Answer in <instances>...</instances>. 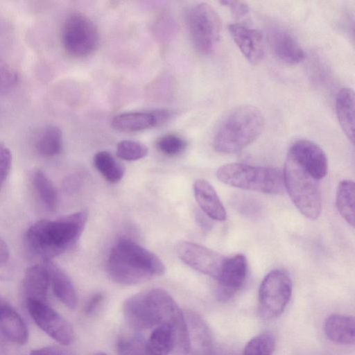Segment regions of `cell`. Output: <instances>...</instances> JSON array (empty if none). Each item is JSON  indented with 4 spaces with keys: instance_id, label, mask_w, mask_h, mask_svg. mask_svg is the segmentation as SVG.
Wrapping results in <instances>:
<instances>
[{
    "instance_id": "obj_1",
    "label": "cell",
    "mask_w": 355,
    "mask_h": 355,
    "mask_svg": "<svg viewBox=\"0 0 355 355\" xmlns=\"http://www.w3.org/2000/svg\"><path fill=\"white\" fill-rule=\"evenodd\" d=\"M87 213L80 211L53 220L42 219L26 232L24 243L33 255L51 260L73 247L83 233Z\"/></svg>"
},
{
    "instance_id": "obj_2",
    "label": "cell",
    "mask_w": 355,
    "mask_h": 355,
    "mask_svg": "<svg viewBox=\"0 0 355 355\" xmlns=\"http://www.w3.org/2000/svg\"><path fill=\"white\" fill-rule=\"evenodd\" d=\"M106 270L113 282L130 286L162 275L166 268L154 253L130 239H122L112 247Z\"/></svg>"
},
{
    "instance_id": "obj_3",
    "label": "cell",
    "mask_w": 355,
    "mask_h": 355,
    "mask_svg": "<svg viewBox=\"0 0 355 355\" xmlns=\"http://www.w3.org/2000/svg\"><path fill=\"white\" fill-rule=\"evenodd\" d=\"M263 128L264 118L257 107L237 106L219 122L214 137V149L224 154L238 153L258 138Z\"/></svg>"
},
{
    "instance_id": "obj_4",
    "label": "cell",
    "mask_w": 355,
    "mask_h": 355,
    "mask_svg": "<svg viewBox=\"0 0 355 355\" xmlns=\"http://www.w3.org/2000/svg\"><path fill=\"white\" fill-rule=\"evenodd\" d=\"M216 176L227 185L245 190L279 194L285 189L282 172L270 167L227 164L218 169Z\"/></svg>"
},
{
    "instance_id": "obj_5",
    "label": "cell",
    "mask_w": 355,
    "mask_h": 355,
    "mask_svg": "<svg viewBox=\"0 0 355 355\" xmlns=\"http://www.w3.org/2000/svg\"><path fill=\"white\" fill-rule=\"evenodd\" d=\"M282 173L284 188L295 207L309 219H317L322 209L318 180L304 171L288 154Z\"/></svg>"
},
{
    "instance_id": "obj_6",
    "label": "cell",
    "mask_w": 355,
    "mask_h": 355,
    "mask_svg": "<svg viewBox=\"0 0 355 355\" xmlns=\"http://www.w3.org/2000/svg\"><path fill=\"white\" fill-rule=\"evenodd\" d=\"M187 24L196 50L204 55L211 53L219 40L221 29L216 10L207 3H198L188 10Z\"/></svg>"
},
{
    "instance_id": "obj_7",
    "label": "cell",
    "mask_w": 355,
    "mask_h": 355,
    "mask_svg": "<svg viewBox=\"0 0 355 355\" xmlns=\"http://www.w3.org/2000/svg\"><path fill=\"white\" fill-rule=\"evenodd\" d=\"M292 295V281L284 270L275 269L262 280L259 291V313L264 320H272L284 311Z\"/></svg>"
},
{
    "instance_id": "obj_8",
    "label": "cell",
    "mask_w": 355,
    "mask_h": 355,
    "mask_svg": "<svg viewBox=\"0 0 355 355\" xmlns=\"http://www.w3.org/2000/svg\"><path fill=\"white\" fill-rule=\"evenodd\" d=\"M66 51L75 57H85L96 49L99 34L95 24L81 12H73L66 19L62 31Z\"/></svg>"
},
{
    "instance_id": "obj_9",
    "label": "cell",
    "mask_w": 355,
    "mask_h": 355,
    "mask_svg": "<svg viewBox=\"0 0 355 355\" xmlns=\"http://www.w3.org/2000/svg\"><path fill=\"white\" fill-rule=\"evenodd\" d=\"M160 288L137 293L123 304V314L128 324L135 331H143L161 323Z\"/></svg>"
},
{
    "instance_id": "obj_10",
    "label": "cell",
    "mask_w": 355,
    "mask_h": 355,
    "mask_svg": "<svg viewBox=\"0 0 355 355\" xmlns=\"http://www.w3.org/2000/svg\"><path fill=\"white\" fill-rule=\"evenodd\" d=\"M29 314L35 324L58 343L70 345L74 340V332L69 322L46 302L26 300Z\"/></svg>"
},
{
    "instance_id": "obj_11",
    "label": "cell",
    "mask_w": 355,
    "mask_h": 355,
    "mask_svg": "<svg viewBox=\"0 0 355 355\" xmlns=\"http://www.w3.org/2000/svg\"><path fill=\"white\" fill-rule=\"evenodd\" d=\"M177 252L185 264L216 280L227 258L213 250L192 242L180 243Z\"/></svg>"
},
{
    "instance_id": "obj_12",
    "label": "cell",
    "mask_w": 355,
    "mask_h": 355,
    "mask_svg": "<svg viewBox=\"0 0 355 355\" xmlns=\"http://www.w3.org/2000/svg\"><path fill=\"white\" fill-rule=\"evenodd\" d=\"M288 154L315 180H321L326 175L328 168L326 154L313 141L298 140L291 146Z\"/></svg>"
},
{
    "instance_id": "obj_13",
    "label": "cell",
    "mask_w": 355,
    "mask_h": 355,
    "mask_svg": "<svg viewBox=\"0 0 355 355\" xmlns=\"http://www.w3.org/2000/svg\"><path fill=\"white\" fill-rule=\"evenodd\" d=\"M228 29L234 43L248 62L256 64L262 60L265 42L259 31L242 23H232Z\"/></svg>"
},
{
    "instance_id": "obj_14",
    "label": "cell",
    "mask_w": 355,
    "mask_h": 355,
    "mask_svg": "<svg viewBox=\"0 0 355 355\" xmlns=\"http://www.w3.org/2000/svg\"><path fill=\"white\" fill-rule=\"evenodd\" d=\"M248 271V263L244 255L238 254L226 258L220 276L218 296L221 300L232 297L243 286Z\"/></svg>"
},
{
    "instance_id": "obj_15",
    "label": "cell",
    "mask_w": 355,
    "mask_h": 355,
    "mask_svg": "<svg viewBox=\"0 0 355 355\" xmlns=\"http://www.w3.org/2000/svg\"><path fill=\"white\" fill-rule=\"evenodd\" d=\"M187 326L191 355H215L211 331L203 318L196 312H184Z\"/></svg>"
},
{
    "instance_id": "obj_16",
    "label": "cell",
    "mask_w": 355,
    "mask_h": 355,
    "mask_svg": "<svg viewBox=\"0 0 355 355\" xmlns=\"http://www.w3.org/2000/svg\"><path fill=\"white\" fill-rule=\"evenodd\" d=\"M169 116L166 110L129 112L116 115L111 125L119 131L139 132L159 125Z\"/></svg>"
},
{
    "instance_id": "obj_17",
    "label": "cell",
    "mask_w": 355,
    "mask_h": 355,
    "mask_svg": "<svg viewBox=\"0 0 355 355\" xmlns=\"http://www.w3.org/2000/svg\"><path fill=\"white\" fill-rule=\"evenodd\" d=\"M268 40L274 55L283 63L293 65L303 60V49L288 31L278 26L272 27L268 32Z\"/></svg>"
},
{
    "instance_id": "obj_18",
    "label": "cell",
    "mask_w": 355,
    "mask_h": 355,
    "mask_svg": "<svg viewBox=\"0 0 355 355\" xmlns=\"http://www.w3.org/2000/svg\"><path fill=\"white\" fill-rule=\"evenodd\" d=\"M196 200L202 211L210 218L218 221L226 219V211L216 190L205 180H196L193 184Z\"/></svg>"
},
{
    "instance_id": "obj_19",
    "label": "cell",
    "mask_w": 355,
    "mask_h": 355,
    "mask_svg": "<svg viewBox=\"0 0 355 355\" xmlns=\"http://www.w3.org/2000/svg\"><path fill=\"white\" fill-rule=\"evenodd\" d=\"M49 275V282L56 297L69 309H74L77 305V295L69 276L52 260L43 261Z\"/></svg>"
},
{
    "instance_id": "obj_20",
    "label": "cell",
    "mask_w": 355,
    "mask_h": 355,
    "mask_svg": "<svg viewBox=\"0 0 355 355\" xmlns=\"http://www.w3.org/2000/svg\"><path fill=\"white\" fill-rule=\"evenodd\" d=\"M49 275L46 266L36 264L27 268L23 278V289L26 300L46 302Z\"/></svg>"
},
{
    "instance_id": "obj_21",
    "label": "cell",
    "mask_w": 355,
    "mask_h": 355,
    "mask_svg": "<svg viewBox=\"0 0 355 355\" xmlns=\"http://www.w3.org/2000/svg\"><path fill=\"white\" fill-rule=\"evenodd\" d=\"M0 333L9 341L24 345L28 330L20 315L7 302L0 308Z\"/></svg>"
},
{
    "instance_id": "obj_22",
    "label": "cell",
    "mask_w": 355,
    "mask_h": 355,
    "mask_svg": "<svg viewBox=\"0 0 355 355\" xmlns=\"http://www.w3.org/2000/svg\"><path fill=\"white\" fill-rule=\"evenodd\" d=\"M324 332L334 343L341 345L354 344L355 340V320L353 316L333 314L324 322Z\"/></svg>"
},
{
    "instance_id": "obj_23",
    "label": "cell",
    "mask_w": 355,
    "mask_h": 355,
    "mask_svg": "<svg viewBox=\"0 0 355 355\" xmlns=\"http://www.w3.org/2000/svg\"><path fill=\"white\" fill-rule=\"evenodd\" d=\"M336 112L338 123L347 137L354 141V93L351 88L340 90L336 98Z\"/></svg>"
},
{
    "instance_id": "obj_24",
    "label": "cell",
    "mask_w": 355,
    "mask_h": 355,
    "mask_svg": "<svg viewBox=\"0 0 355 355\" xmlns=\"http://www.w3.org/2000/svg\"><path fill=\"white\" fill-rule=\"evenodd\" d=\"M31 180L44 208L49 212H54L58 206V193L52 182L40 169L33 171Z\"/></svg>"
},
{
    "instance_id": "obj_25",
    "label": "cell",
    "mask_w": 355,
    "mask_h": 355,
    "mask_svg": "<svg viewBox=\"0 0 355 355\" xmlns=\"http://www.w3.org/2000/svg\"><path fill=\"white\" fill-rule=\"evenodd\" d=\"M353 181L344 180L337 187L336 203L338 212L343 218L351 226H354L355 187Z\"/></svg>"
},
{
    "instance_id": "obj_26",
    "label": "cell",
    "mask_w": 355,
    "mask_h": 355,
    "mask_svg": "<svg viewBox=\"0 0 355 355\" xmlns=\"http://www.w3.org/2000/svg\"><path fill=\"white\" fill-rule=\"evenodd\" d=\"M35 148L46 157L60 154L62 149V132L60 128L54 125L45 127L36 140Z\"/></svg>"
},
{
    "instance_id": "obj_27",
    "label": "cell",
    "mask_w": 355,
    "mask_h": 355,
    "mask_svg": "<svg viewBox=\"0 0 355 355\" xmlns=\"http://www.w3.org/2000/svg\"><path fill=\"white\" fill-rule=\"evenodd\" d=\"M96 169L111 182H119L125 174V168L110 153L105 150L96 153L93 158Z\"/></svg>"
},
{
    "instance_id": "obj_28",
    "label": "cell",
    "mask_w": 355,
    "mask_h": 355,
    "mask_svg": "<svg viewBox=\"0 0 355 355\" xmlns=\"http://www.w3.org/2000/svg\"><path fill=\"white\" fill-rule=\"evenodd\" d=\"M173 336L166 324L157 326L146 340L147 355H169L173 349Z\"/></svg>"
},
{
    "instance_id": "obj_29",
    "label": "cell",
    "mask_w": 355,
    "mask_h": 355,
    "mask_svg": "<svg viewBox=\"0 0 355 355\" xmlns=\"http://www.w3.org/2000/svg\"><path fill=\"white\" fill-rule=\"evenodd\" d=\"M275 343V337L272 333L259 334L246 344L243 355H272Z\"/></svg>"
},
{
    "instance_id": "obj_30",
    "label": "cell",
    "mask_w": 355,
    "mask_h": 355,
    "mask_svg": "<svg viewBox=\"0 0 355 355\" xmlns=\"http://www.w3.org/2000/svg\"><path fill=\"white\" fill-rule=\"evenodd\" d=\"M119 355H147L146 340L138 334L123 336L117 343Z\"/></svg>"
},
{
    "instance_id": "obj_31",
    "label": "cell",
    "mask_w": 355,
    "mask_h": 355,
    "mask_svg": "<svg viewBox=\"0 0 355 355\" xmlns=\"http://www.w3.org/2000/svg\"><path fill=\"white\" fill-rule=\"evenodd\" d=\"M147 153V147L139 141L125 139L116 145V154L119 158L123 160H138L144 157Z\"/></svg>"
},
{
    "instance_id": "obj_32",
    "label": "cell",
    "mask_w": 355,
    "mask_h": 355,
    "mask_svg": "<svg viewBox=\"0 0 355 355\" xmlns=\"http://www.w3.org/2000/svg\"><path fill=\"white\" fill-rule=\"evenodd\" d=\"M187 141L181 137L174 134H166L157 139V148L163 154L174 156L184 151Z\"/></svg>"
},
{
    "instance_id": "obj_33",
    "label": "cell",
    "mask_w": 355,
    "mask_h": 355,
    "mask_svg": "<svg viewBox=\"0 0 355 355\" xmlns=\"http://www.w3.org/2000/svg\"><path fill=\"white\" fill-rule=\"evenodd\" d=\"M18 80L16 71L0 58V94H5L14 88Z\"/></svg>"
},
{
    "instance_id": "obj_34",
    "label": "cell",
    "mask_w": 355,
    "mask_h": 355,
    "mask_svg": "<svg viewBox=\"0 0 355 355\" xmlns=\"http://www.w3.org/2000/svg\"><path fill=\"white\" fill-rule=\"evenodd\" d=\"M12 165V153L8 146L0 141V189L6 182Z\"/></svg>"
},
{
    "instance_id": "obj_35",
    "label": "cell",
    "mask_w": 355,
    "mask_h": 355,
    "mask_svg": "<svg viewBox=\"0 0 355 355\" xmlns=\"http://www.w3.org/2000/svg\"><path fill=\"white\" fill-rule=\"evenodd\" d=\"M220 3L227 7L233 16L237 19L245 17L249 12L248 5L242 1H220Z\"/></svg>"
},
{
    "instance_id": "obj_36",
    "label": "cell",
    "mask_w": 355,
    "mask_h": 355,
    "mask_svg": "<svg viewBox=\"0 0 355 355\" xmlns=\"http://www.w3.org/2000/svg\"><path fill=\"white\" fill-rule=\"evenodd\" d=\"M30 355H74V354L62 347L46 346L32 350Z\"/></svg>"
},
{
    "instance_id": "obj_37",
    "label": "cell",
    "mask_w": 355,
    "mask_h": 355,
    "mask_svg": "<svg viewBox=\"0 0 355 355\" xmlns=\"http://www.w3.org/2000/svg\"><path fill=\"white\" fill-rule=\"evenodd\" d=\"M103 300V295L101 293H95L90 297L85 305V314L90 315L96 312Z\"/></svg>"
},
{
    "instance_id": "obj_38",
    "label": "cell",
    "mask_w": 355,
    "mask_h": 355,
    "mask_svg": "<svg viewBox=\"0 0 355 355\" xmlns=\"http://www.w3.org/2000/svg\"><path fill=\"white\" fill-rule=\"evenodd\" d=\"M79 185V179L75 175L68 176L63 182V189L67 193L76 191Z\"/></svg>"
},
{
    "instance_id": "obj_39",
    "label": "cell",
    "mask_w": 355,
    "mask_h": 355,
    "mask_svg": "<svg viewBox=\"0 0 355 355\" xmlns=\"http://www.w3.org/2000/svg\"><path fill=\"white\" fill-rule=\"evenodd\" d=\"M10 252L6 243L0 237V264L8 262Z\"/></svg>"
},
{
    "instance_id": "obj_40",
    "label": "cell",
    "mask_w": 355,
    "mask_h": 355,
    "mask_svg": "<svg viewBox=\"0 0 355 355\" xmlns=\"http://www.w3.org/2000/svg\"><path fill=\"white\" fill-rule=\"evenodd\" d=\"M12 270L8 262L0 264V280L6 281L11 278Z\"/></svg>"
},
{
    "instance_id": "obj_41",
    "label": "cell",
    "mask_w": 355,
    "mask_h": 355,
    "mask_svg": "<svg viewBox=\"0 0 355 355\" xmlns=\"http://www.w3.org/2000/svg\"><path fill=\"white\" fill-rule=\"evenodd\" d=\"M196 219H197L199 225L202 227H203L205 229L209 228V221L200 213H198V214L196 215Z\"/></svg>"
},
{
    "instance_id": "obj_42",
    "label": "cell",
    "mask_w": 355,
    "mask_h": 355,
    "mask_svg": "<svg viewBox=\"0 0 355 355\" xmlns=\"http://www.w3.org/2000/svg\"><path fill=\"white\" fill-rule=\"evenodd\" d=\"M6 303H7V302L0 297V308L3 306Z\"/></svg>"
},
{
    "instance_id": "obj_43",
    "label": "cell",
    "mask_w": 355,
    "mask_h": 355,
    "mask_svg": "<svg viewBox=\"0 0 355 355\" xmlns=\"http://www.w3.org/2000/svg\"><path fill=\"white\" fill-rule=\"evenodd\" d=\"M92 355H107V354L103 353V352H97V353L93 354Z\"/></svg>"
}]
</instances>
